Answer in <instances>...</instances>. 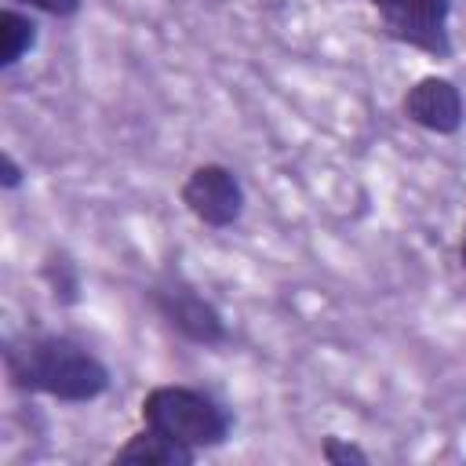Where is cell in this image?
<instances>
[{"mask_svg": "<svg viewBox=\"0 0 466 466\" xmlns=\"http://www.w3.org/2000/svg\"><path fill=\"white\" fill-rule=\"evenodd\" d=\"M0 357H4V379L11 390L51 397L62 404H91L113 382L109 364L87 342L62 331L7 335Z\"/></svg>", "mask_w": 466, "mask_h": 466, "instance_id": "cell-1", "label": "cell"}, {"mask_svg": "<svg viewBox=\"0 0 466 466\" xmlns=\"http://www.w3.org/2000/svg\"><path fill=\"white\" fill-rule=\"evenodd\" d=\"M138 419H142V426H153L197 451L222 448L237 422L233 411L215 393H208L200 386H186V382H160V386L146 390V397L138 404Z\"/></svg>", "mask_w": 466, "mask_h": 466, "instance_id": "cell-2", "label": "cell"}, {"mask_svg": "<svg viewBox=\"0 0 466 466\" xmlns=\"http://www.w3.org/2000/svg\"><path fill=\"white\" fill-rule=\"evenodd\" d=\"M146 299H149L153 313L164 320V328H171L178 339H186L193 346H204V350L229 342L226 313L204 291H197L189 280L164 277V280L149 284Z\"/></svg>", "mask_w": 466, "mask_h": 466, "instance_id": "cell-3", "label": "cell"}, {"mask_svg": "<svg viewBox=\"0 0 466 466\" xmlns=\"http://www.w3.org/2000/svg\"><path fill=\"white\" fill-rule=\"evenodd\" d=\"M178 200L182 208L208 229H229L240 222L244 208H248V189L240 182V175L229 164L208 160L197 164L182 186H178Z\"/></svg>", "mask_w": 466, "mask_h": 466, "instance_id": "cell-4", "label": "cell"}, {"mask_svg": "<svg viewBox=\"0 0 466 466\" xmlns=\"http://www.w3.org/2000/svg\"><path fill=\"white\" fill-rule=\"evenodd\" d=\"M451 7H455V0H390L379 11V25L390 40L444 62L455 55Z\"/></svg>", "mask_w": 466, "mask_h": 466, "instance_id": "cell-5", "label": "cell"}, {"mask_svg": "<svg viewBox=\"0 0 466 466\" xmlns=\"http://www.w3.org/2000/svg\"><path fill=\"white\" fill-rule=\"evenodd\" d=\"M400 113L419 131H430V135L448 138V135H459L462 124H466V98H462V87L451 76L426 73V76H419L404 91Z\"/></svg>", "mask_w": 466, "mask_h": 466, "instance_id": "cell-6", "label": "cell"}, {"mask_svg": "<svg viewBox=\"0 0 466 466\" xmlns=\"http://www.w3.org/2000/svg\"><path fill=\"white\" fill-rule=\"evenodd\" d=\"M197 455H200L197 448L178 444L175 437H167L153 426H142L109 455V462L113 466H193Z\"/></svg>", "mask_w": 466, "mask_h": 466, "instance_id": "cell-7", "label": "cell"}, {"mask_svg": "<svg viewBox=\"0 0 466 466\" xmlns=\"http://www.w3.org/2000/svg\"><path fill=\"white\" fill-rule=\"evenodd\" d=\"M40 280L47 284V295L55 306H76L84 295V273L80 262L66 248H47L40 258Z\"/></svg>", "mask_w": 466, "mask_h": 466, "instance_id": "cell-8", "label": "cell"}, {"mask_svg": "<svg viewBox=\"0 0 466 466\" xmlns=\"http://www.w3.org/2000/svg\"><path fill=\"white\" fill-rule=\"evenodd\" d=\"M40 40V25L29 11L7 4L0 11V69H15Z\"/></svg>", "mask_w": 466, "mask_h": 466, "instance_id": "cell-9", "label": "cell"}, {"mask_svg": "<svg viewBox=\"0 0 466 466\" xmlns=\"http://www.w3.org/2000/svg\"><path fill=\"white\" fill-rule=\"evenodd\" d=\"M320 459L331 462V466H368V462H371V451L360 448V444L350 441V437L328 433V437L320 441Z\"/></svg>", "mask_w": 466, "mask_h": 466, "instance_id": "cell-10", "label": "cell"}, {"mask_svg": "<svg viewBox=\"0 0 466 466\" xmlns=\"http://www.w3.org/2000/svg\"><path fill=\"white\" fill-rule=\"evenodd\" d=\"M15 7H25L33 15H47V18H76L84 0H7Z\"/></svg>", "mask_w": 466, "mask_h": 466, "instance_id": "cell-11", "label": "cell"}, {"mask_svg": "<svg viewBox=\"0 0 466 466\" xmlns=\"http://www.w3.org/2000/svg\"><path fill=\"white\" fill-rule=\"evenodd\" d=\"M25 178H29V171L18 164V157H15L11 149H4V153H0V189H4V193H15V189L25 186Z\"/></svg>", "mask_w": 466, "mask_h": 466, "instance_id": "cell-12", "label": "cell"}, {"mask_svg": "<svg viewBox=\"0 0 466 466\" xmlns=\"http://www.w3.org/2000/svg\"><path fill=\"white\" fill-rule=\"evenodd\" d=\"M459 262H462V269H466V226H462V237H459Z\"/></svg>", "mask_w": 466, "mask_h": 466, "instance_id": "cell-13", "label": "cell"}, {"mask_svg": "<svg viewBox=\"0 0 466 466\" xmlns=\"http://www.w3.org/2000/svg\"><path fill=\"white\" fill-rule=\"evenodd\" d=\"M364 4H368V7H375V11H382V7L390 4V0H364Z\"/></svg>", "mask_w": 466, "mask_h": 466, "instance_id": "cell-14", "label": "cell"}]
</instances>
